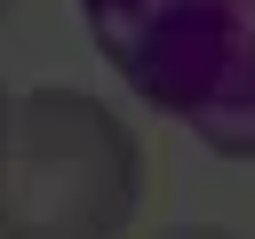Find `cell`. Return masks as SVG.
Here are the masks:
<instances>
[{
    "label": "cell",
    "instance_id": "3957f363",
    "mask_svg": "<svg viewBox=\"0 0 255 239\" xmlns=\"http://www.w3.org/2000/svg\"><path fill=\"white\" fill-rule=\"evenodd\" d=\"M0 104H8V88H0Z\"/></svg>",
    "mask_w": 255,
    "mask_h": 239
},
{
    "label": "cell",
    "instance_id": "277c9868",
    "mask_svg": "<svg viewBox=\"0 0 255 239\" xmlns=\"http://www.w3.org/2000/svg\"><path fill=\"white\" fill-rule=\"evenodd\" d=\"M0 8H8V0H0Z\"/></svg>",
    "mask_w": 255,
    "mask_h": 239
},
{
    "label": "cell",
    "instance_id": "6da1fadb",
    "mask_svg": "<svg viewBox=\"0 0 255 239\" xmlns=\"http://www.w3.org/2000/svg\"><path fill=\"white\" fill-rule=\"evenodd\" d=\"M143 199L128 120L88 88H24L0 104V239H120Z\"/></svg>",
    "mask_w": 255,
    "mask_h": 239
},
{
    "label": "cell",
    "instance_id": "7a4b0ae2",
    "mask_svg": "<svg viewBox=\"0 0 255 239\" xmlns=\"http://www.w3.org/2000/svg\"><path fill=\"white\" fill-rule=\"evenodd\" d=\"M151 239H239L231 223H167V231H151Z\"/></svg>",
    "mask_w": 255,
    "mask_h": 239
}]
</instances>
